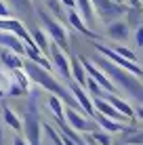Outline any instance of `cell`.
<instances>
[{"instance_id":"cell-11","label":"cell","mask_w":143,"mask_h":145,"mask_svg":"<svg viewBox=\"0 0 143 145\" xmlns=\"http://www.w3.org/2000/svg\"><path fill=\"white\" fill-rule=\"evenodd\" d=\"M0 46L8 48L11 53L19 55V57H25V42L11 32H0Z\"/></svg>"},{"instance_id":"cell-12","label":"cell","mask_w":143,"mask_h":145,"mask_svg":"<svg viewBox=\"0 0 143 145\" xmlns=\"http://www.w3.org/2000/svg\"><path fill=\"white\" fill-rule=\"evenodd\" d=\"M103 99H105V101H110L112 105H114L116 112H120L122 116H124V118H129L131 122L135 120V107H133L131 103L126 101V99L118 97V95H112V93H105V95H103Z\"/></svg>"},{"instance_id":"cell-14","label":"cell","mask_w":143,"mask_h":145,"mask_svg":"<svg viewBox=\"0 0 143 145\" xmlns=\"http://www.w3.org/2000/svg\"><path fill=\"white\" fill-rule=\"evenodd\" d=\"M0 63L4 65L7 72H15V69H23V57L11 53L8 48H2L0 46Z\"/></svg>"},{"instance_id":"cell-21","label":"cell","mask_w":143,"mask_h":145,"mask_svg":"<svg viewBox=\"0 0 143 145\" xmlns=\"http://www.w3.org/2000/svg\"><path fill=\"white\" fill-rule=\"evenodd\" d=\"M29 36H32V40H34V44H36L38 48H40V53L42 55H46L48 53V36H46V32H44V29H34V32H29Z\"/></svg>"},{"instance_id":"cell-10","label":"cell","mask_w":143,"mask_h":145,"mask_svg":"<svg viewBox=\"0 0 143 145\" xmlns=\"http://www.w3.org/2000/svg\"><path fill=\"white\" fill-rule=\"evenodd\" d=\"M70 93H72L74 101L78 103V107H80V109L86 114L88 118H93V116H95V107H93V97L86 93V88L78 86L76 82H70Z\"/></svg>"},{"instance_id":"cell-4","label":"cell","mask_w":143,"mask_h":145,"mask_svg":"<svg viewBox=\"0 0 143 145\" xmlns=\"http://www.w3.org/2000/svg\"><path fill=\"white\" fill-rule=\"evenodd\" d=\"M23 139L27 141V145H40L42 141V122L38 118V109L34 105V99L27 103V109L23 114Z\"/></svg>"},{"instance_id":"cell-20","label":"cell","mask_w":143,"mask_h":145,"mask_svg":"<svg viewBox=\"0 0 143 145\" xmlns=\"http://www.w3.org/2000/svg\"><path fill=\"white\" fill-rule=\"evenodd\" d=\"M46 107L53 112V116H55V122H61V120H65V118H63V109H65V105H63V101H61L59 97H55V95H48Z\"/></svg>"},{"instance_id":"cell-28","label":"cell","mask_w":143,"mask_h":145,"mask_svg":"<svg viewBox=\"0 0 143 145\" xmlns=\"http://www.w3.org/2000/svg\"><path fill=\"white\" fill-rule=\"evenodd\" d=\"M135 42L139 48H143V23H139V27L135 29Z\"/></svg>"},{"instance_id":"cell-9","label":"cell","mask_w":143,"mask_h":145,"mask_svg":"<svg viewBox=\"0 0 143 145\" xmlns=\"http://www.w3.org/2000/svg\"><path fill=\"white\" fill-rule=\"evenodd\" d=\"M63 118H65V122H70L67 126L74 128L76 133H86V131H93L91 122L93 120H88L86 116H82L80 112H78L76 107H70L67 105L65 109H63Z\"/></svg>"},{"instance_id":"cell-30","label":"cell","mask_w":143,"mask_h":145,"mask_svg":"<svg viewBox=\"0 0 143 145\" xmlns=\"http://www.w3.org/2000/svg\"><path fill=\"white\" fill-rule=\"evenodd\" d=\"M13 145H27V141L23 137H19V135H15L13 137Z\"/></svg>"},{"instance_id":"cell-13","label":"cell","mask_w":143,"mask_h":145,"mask_svg":"<svg viewBox=\"0 0 143 145\" xmlns=\"http://www.w3.org/2000/svg\"><path fill=\"white\" fill-rule=\"evenodd\" d=\"M70 72H72V82H76L78 86H82V88H86V69L84 65H82V61H80V57H70Z\"/></svg>"},{"instance_id":"cell-32","label":"cell","mask_w":143,"mask_h":145,"mask_svg":"<svg viewBox=\"0 0 143 145\" xmlns=\"http://www.w3.org/2000/svg\"><path fill=\"white\" fill-rule=\"evenodd\" d=\"M135 116L139 118V120H143V105H137L135 107Z\"/></svg>"},{"instance_id":"cell-5","label":"cell","mask_w":143,"mask_h":145,"mask_svg":"<svg viewBox=\"0 0 143 145\" xmlns=\"http://www.w3.org/2000/svg\"><path fill=\"white\" fill-rule=\"evenodd\" d=\"M93 46H95V51L103 55V57L107 59V61H112L114 65L118 67H122V69H126L129 74H133V76H137L139 80H143V67L139 65L137 61H129V59H124V57H120L118 53H114L110 46H105V44H99V42H93Z\"/></svg>"},{"instance_id":"cell-25","label":"cell","mask_w":143,"mask_h":145,"mask_svg":"<svg viewBox=\"0 0 143 145\" xmlns=\"http://www.w3.org/2000/svg\"><path fill=\"white\" fill-rule=\"evenodd\" d=\"M122 145H143V131H137V133H129V137L122 141Z\"/></svg>"},{"instance_id":"cell-22","label":"cell","mask_w":143,"mask_h":145,"mask_svg":"<svg viewBox=\"0 0 143 145\" xmlns=\"http://www.w3.org/2000/svg\"><path fill=\"white\" fill-rule=\"evenodd\" d=\"M8 76H11V80H15V82H17L25 93H29V84H32V82H29L27 74L23 72V69H15V72H8Z\"/></svg>"},{"instance_id":"cell-27","label":"cell","mask_w":143,"mask_h":145,"mask_svg":"<svg viewBox=\"0 0 143 145\" xmlns=\"http://www.w3.org/2000/svg\"><path fill=\"white\" fill-rule=\"evenodd\" d=\"M7 95H11V97H23V95H27V93L23 91V88L19 86L15 80H11V82H8V86H7Z\"/></svg>"},{"instance_id":"cell-36","label":"cell","mask_w":143,"mask_h":145,"mask_svg":"<svg viewBox=\"0 0 143 145\" xmlns=\"http://www.w3.org/2000/svg\"><path fill=\"white\" fill-rule=\"evenodd\" d=\"M44 2H48V0H44Z\"/></svg>"},{"instance_id":"cell-34","label":"cell","mask_w":143,"mask_h":145,"mask_svg":"<svg viewBox=\"0 0 143 145\" xmlns=\"http://www.w3.org/2000/svg\"><path fill=\"white\" fill-rule=\"evenodd\" d=\"M0 145H2V122H0Z\"/></svg>"},{"instance_id":"cell-6","label":"cell","mask_w":143,"mask_h":145,"mask_svg":"<svg viewBox=\"0 0 143 145\" xmlns=\"http://www.w3.org/2000/svg\"><path fill=\"white\" fill-rule=\"evenodd\" d=\"M48 61L55 72H59V76L63 80H72V72H70V59H67V53H63L61 48L57 46L55 42L48 44V53H46Z\"/></svg>"},{"instance_id":"cell-33","label":"cell","mask_w":143,"mask_h":145,"mask_svg":"<svg viewBox=\"0 0 143 145\" xmlns=\"http://www.w3.org/2000/svg\"><path fill=\"white\" fill-rule=\"evenodd\" d=\"M131 7L133 8H139V0H131Z\"/></svg>"},{"instance_id":"cell-16","label":"cell","mask_w":143,"mask_h":145,"mask_svg":"<svg viewBox=\"0 0 143 145\" xmlns=\"http://www.w3.org/2000/svg\"><path fill=\"white\" fill-rule=\"evenodd\" d=\"M67 21H70V25H74L80 34H84V36H88V38H97V34L84 23V19L80 17V13H78L76 8H67Z\"/></svg>"},{"instance_id":"cell-17","label":"cell","mask_w":143,"mask_h":145,"mask_svg":"<svg viewBox=\"0 0 143 145\" xmlns=\"http://www.w3.org/2000/svg\"><path fill=\"white\" fill-rule=\"evenodd\" d=\"M129 34H131L129 23L122 21V19H116V21L107 23V36H110L112 40H126Z\"/></svg>"},{"instance_id":"cell-7","label":"cell","mask_w":143,"mask_h":145,"mask_svg":"<svg viewBox=\"0 0 143 145\" xmlns=\"http://www.w3.org/2000/svg\"><path fill=\"white\" fill-rule=\"evenodd\" d=\"M93 2V11L95 15L105 23H112L116 19H120V15L124 13L122 4H116L114 0H91Z\"/></svg>"},{"instance_id":"cell-8","label":"cell","mask_w":143,"mask_h":145,"mask_svg":"<svg viewBox=\"0 0 143 145\" xmlns=\"http://www.w3.org/2000/svg\"><path fill=\"white\" fill-rule=\"evenodd\" d=\"M80 61H82V65H84V69H86V76L88 78H93L97 84L103 88L105 93H112V95H118V88L114 86V82H112L110 78L105 76V74L101 72L99 67L95 65V63L91 61V59H84V57H80Z\"/></svg>"},{"instance_id":"cell-18","label":"cell","mask_w":143,"mask_h":145,"mask_svg":"<svg viewBox=\"0 0 143 145\" xmlns=\"http://www.w3.org/2000/svg\"><path fill=\"white\" fill-rule=\"evenodd\" d=\"M2 122H7V126L13 128L15 133H21L23 131V120L19 118V114L15 112V109H11L8 105L2 107Z\"/></svg>"},{"instance_id":"cell-19","label":"cell","mask_w":143,"mask_h":145,"mask_svg":"<svg viewBox=\"0 0 143 145\" xmlns=\"http://www.w3.org/2000/svg\"><path fill=\"white\" fill-rule=\"evenodd\" d=\"M76 11L80 13V17L84 19V23L88 27L95 23L97 15H95V11H93V2L91 0H76Z\"/></svg>"},{"instance_id":"cell-29","label":"cell","mask_w":143,"mask_h":145,"mask_svg":"<svg viewBox=\"0 0 143 145\" xmlns=\"http://www.w3.org/2000/svg\"><path fill=\"white\" fill-rule=\"evenodd\" d=\"M7 17H11V11L4 4V0H0V19H7Z\"/></svg>"},{"instance_id":"cell-2","label":"cell","mask_w":143,"mask_h":145,"mask_svg":"<svg viewBox=\"0 0 143 145\" xmlns=\"http://www.w3.org/2000/svg\"><path fill=\"white\" fill-rule=\"evenodd\" d=\"M23 72L27 74V78H29V82H34V84H38L40 88H44V91H48L51 95H55V97H59L61 101H65L70 107H78V103L74 101V97H72V93L67 91L65 86H63L59 80L53 76L51 72H46L44 67L40 65H36L34 61H23Z\"/></svg>"},{"instance_id":"cell-3","label":"cell","mask_w":143,"mask_h":145,"mask_svg":"<svg viewBox=\"0 0 143 145\" xmlns=\"http://www.w3.org/2000/svg\"><path fill=\"white\" fill-rule=\"evenodd\" d=\"M36 13H38V17H40L42 29L46 32V36L53 38V42H55L63 53H67V51H70V40H67V29H65V25L59 21L55 15H51L46 8H42V7H38Z\"/></svg>"},{"instance_id":"cell-15","label":"cell","mask_w":143,"mask_h":145,"mask_svg":"<svg viewBox=\"0 0 143 145\" xmlns=\"http://www.w3.org/2000/svg\"><path fill=\"white\" fill-rule=\"evenodd\" d=\"M93 120H95V122L99 124V128L103 133H107V135L124 133L126 131V126L122 122H116V120H112V118H105V116H101V114H97V112H95V116H93Z\"/></svg>"},{"instance_id":"cell-23","label":"cell","mask_w":143,"mask_h":145,"mask_svg":"<svg viewBox=\"0 0 143 145\" xmlns=\"http://www.w3.org/2000/svg\"><path fill=\"white\" fill-rule=\"evenodd\" d=\"M4 4H13L15 11H19L21 15H29L32 13V0H4Z\"/></svg>"},{"instance_id":"cell-24","label":"cell","mask_w":143,"mask_h":145,"mask_svg":"<svg viewBox=\"0 0 143 145\" xmlns=\"http://www.w3.org/2000/svg\"><path fill=\"white\" fill-rule=\"evenodd\" d=\"M88 139H91L93 143H97V145H112L110 135H107V133H103V131H93Z\"/></svg>"},{"instance_id":"cell-35","label":"cell","mask_w":143,"mask_h":145,"mask_svg":"<svg viewBox=\"0 0 143 145\" xmlns=\"http://www.w3.org/2000/svg\"><path fill=\"white\" fill-rule=\"evenodd\" d=\"M4 95H7V91H4V88L0 86V97H4Z\"/></svg>"},{"instance_id":"cell-26","label":"cell","mask_w":143,"mask_h":145,"mask_svg":"<svg viewBox=\"0 0 143 145\" xmlns=\"http://www.w3.org/2000/svg\"><path fill=\"white\" fill-rule=\"evenodd\" d=\"M112 51H114V53H118V55H120V57L129 59V61H137L135 53H133L131 48H126V46H120V44H116V46H112Z\"/></svg>"},{"instance_id":"cell-1","label":"cell","mask_w":143,"mask_h":145,"mask_svg":"<svg viewBox=\"0 0 143 145\" xmlns=\"http://www.w3.org/2000/svg\"><path fill=\"white\" fill-rule=\"evenodd\" d=\"M93 63H95V65L99 67L112 82H114L116 88H122L131 99H135L139 105H143V82L137 76H133V74H129L126 69L114 65V63L107 61L105 57H97Z\"/></svg>"},{"instance_id":"cell-31","label":"cell","mask_w":143,"mask_h":145,"mask_svg":"<svg viewBox=\"0 0 143 145\" xmlns=\"http://www.w3.org/2000/svg\"><path fill=\"white\" fill-rule=\"evenodd\" d=\"M59 2H61L63 7H67V8H76V0H59Z\"/></svg>"}]
</instances>
